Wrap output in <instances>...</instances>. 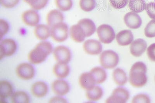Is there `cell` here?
I'll list each match as a JSON object with an SVG mask.
<instances>
[{
	"label": "cell",
	"mask_w": 155,
	"mask_h": 103,
	"mask_svg": "<svg viewBox=\"0 0 155 103\" xmlns=\"http://www.w3.org/2000/svg\"><path fill=\"white\" fill-rule=\"evenodd\" d=\"M35 10L43 9L48 4V0H23Z\"/></svg>",
	"instance_id": "obj_29"
},
{
	"label": "cell",
	"mask_w": 155,
	"mask_h": 103,
	"mask_svg": "<svg viewBox=\"0 0 155 103\" xmlns=\"http://www.w3.org/2000/svg\"><path fill=\"white\" fill-rule=\"evenodd\" d=\"M13 87L8 81L3 80L0 82V97L1 99L8 98L12 95Z\"/></svg>",
	"instance_id": "obj_26"
},
{
	"label": "cell",
	"mask_w": 155,
	"mask_h": 103,
	"mask_svg": "<svg viewBox=\"0 0 155 103\" xmlns=\"http://www.w3.org/2000/svg\"><path fill=\"white\" fill-rule=\"evenodd\" d=\"M147 48V44L142 39L135 40L130 46L131 53L135 57H139L145 51Z\"/></svg>",
	"instance_id": "obj_13"
},
{
	"label": "cell",
	"mask_w": 155,
	"mask_h": 103,
	"mask_svg": "<svg viewBox=\"0 0 155 103\" xmlns=\"http://www.w3.org/2000/svg\"><path fill=\"white\" fill-rule=\"evenodd\" d=\"M9 24L7 22L2 19L0 20V34L1 38L7 33L9 30Z\"/></svg>",
	"instance_id": "obj_35"
},
{
	"label": "cell",
	"mask_w": 155,
	"mask_h": 103,
	"mask_svg": "<svg viewBox=\"0 0 155 103\" xmlns=\"http://www.w3.org/2000/svg\"><path fill=\"white\" fill-rule=\"evenodd\" d=\"M119 58L116 52L111 50L103 52L100 57L101 65L105 69H113L118 64Z\"/></svg>",
	"instance_id": "obj_3"
},
{
	"label": "cell",
	"mask_w": 155,
	"mask_h": 103,
	"mask_svg": "<svg viewBox=\"0 0 155 103\" xmlns=\"http://www.w3.org/2000/svg\"><path fill=\"white\" fill-rule=\"evenodd\" d=\"M48 87L46 83L42 82L34 83L31 86V91L33 95L38 98H41L46 95Z\"/></svg>",
	"instance_id": "obj_19"
},
{
	"label": "cell",
	"mask_w": 155,
	"mask_h": 103,
	"mask_svg": "<svg viewBox=\"0 0 155 103\" xmlns=\"http://www.w3.org/2000/svg\"><path fill=\"white\" fill-rule=\"evenodd\" d=\"M147 68L142 62H137L131 67L130 72L129 81L132 86L136 88L143 87L147 82L146 76Z\"/></svg>",
	"instance_id": "obj_1"
},
{
	"label": "cell",
	"mask_w": 155,
	"mask_h": 103,
	"mask_svg": "<svg viewBox=\"0 0 155 103\" xmlns=\"http://www.w3.org/2000/svg\"><path fill=\"white\" fill-rule=\"evenodd\" d=\"M21 19L26 25L34 27L37 26L40 21V16L35 10L25 11L22 14Z\"/></svg>",
	"instance_id": "obj_11"
},
{
	"label": "cell",
	"mask_w": 155,
	"mask_h": 103,
	"mask_svg": "<svg viewBox=\"0 0 155 103\" xmlns=\"http://www.w3.org/2000/svg\"><path fill=\"white\" fill-rule=\"evenodd\" d=\"M19 1V0H0L1 5L8 9L14 8L18 3Z\"/></svg>",
	"instance_id": "obj_36"
},
{
	"label": "cell",
	"mask_w": 155,
	"mask_h": 103,
	"mask_svg": "<svg viewBox=\"0 0 155 103\" xmlns=\"http://www.w3.org/2000/svg\"></svg>",
	"instance_id": "obj_40"
},
{
	"label": "cell",
	"mask_w": 155,
	"mask_h": 103,
	"mask_svg": "<svg viewBox=\"0 0 155 103\" xmlns=\"http://www.w3.org/2000/svg\"><path fill=\"white\" fill-rule=\"evenodd\" d=\"M70 69L67 64L64 63H57L54 66L53 72L57 77L60 79H64L68 76Z\"/></svg>",
	"instance_id": "obj_20"
},
{
	"label": "cell",
	"mask_w": 155,
	"mask_h": 103,
	"mask_svg": "<svg viewBox=\"0 0 155 103\" xmlns=\"http://www.w3.org/2000/svg\"><path fill=\"white\" fill-rule=\"evenodd\" d=\"M70 36L74 42L78 43L84 42L86 36L84 30L79 24L74 25L71 27Z\"/></svg>",
	"instance_id": "obj_18"
},
{
	"label": "cell",
	"mask_w": 155,
	"mask_h": 103,
	"mask_svg": "<svg viewBox=\"0 0 155 103\" xmlns=\"http://www.w3.org/2000/svg\"><path fill=\"white\" fill-rule=\"evenodd\" d=\"M145 36L148 38L155 37V20H150L145 28Z\"/></svg>",
	"instance_id": "obj_32"
},
{
	"label": "cell",
	"mask_w": 155,
	"mask_h": 103,
	"mask_svg": "<svg viewBox=\"0 0 155 103\" xmlns=\"http://www.w3.org/2000/svg\"><path fill=\"white\" fill-rule=\"evenodd\" d=\"M52 51V46L50 42H42L37 45L28 55L29 61L32 64H38L43 62Z\"/></svg>",
	"instance_id": "obj_2"
},
{
	"label": "cell",
	"mask_w": 155,
	"mask_h": 103,
	"mask_svg": "<svg viewBox=\"0 0 155 103\" xmlns=\"http://www.w3.org/2000/svg\"><path fill=\"white\" fill-rule=\"evenodd\" d=\"M16 72L18 76L24 80H30L33 79L35 75L34 67L27 63L19 64L16 68Z\"/></svg>",
	"instance_id": "obj_8"
},
{
	"label": "cell",
	"mask_w": 155,
	"mask_h": 103,
	"mask_svg": "<svg viewBox=\"0 0 155 103\" xmlns=\"http://www.w3.org/2000/svg\"><path fill=\"white\" fill-rule=\"evenodd\" d=\"M130 93L126 89L118 87L115 89L111 95L107 99L106 103H124L129 99Z\"/></svg>",
	"instance_id": "obj_6"
},
{
	"label": "cell",
	"mask_w": 155,
	"mask_h": 103,
	"mask_svg": "<svg viewBox=\"0 0 155 103\" xmlns=\"http://www.w3.org/2000/svg\"><path fill=\"white\" fill-rule=\"evenodd\" d=\"M116 39L120 46H127L132 43L134 40V36L130 30H123L117 34Z\"/></svg>",
	"instance_id": "obj_15"
},
{
	"label": "cell",
	"mask_w": 155,
	"mask_h": 103,
	"mask_svg": "<svg viewBox=\"0 0 155 103\" xmlns=\"http://www.w3.org/2000/svg\"><path fill=\"white\" fill-rule=\"evenodd\" d=\"M103 94V90L99 86H96L87 90L86 95L87 99L89 101H97L102 98Z\"/></svg>",
	"instance_id": "obj_25"
},
{
	"label": "cell",
	"mask_w": 155,
	"mask_h": 103,
	"mask_svg": "<svg viewBox=\"0 0 155 103\" xmlns=\"http://www.w3.org/2000/svg\"><path fill=\"white\" fill-rule=\"evenodd\" d=\"M124 20L126 25L132 29L139 28L142 24V20L140 16L133 12L126 14L124 16Z\"/></svg>",
	"instance_id": "obj_12"
},
{
	"label": "cell",
	"mask_w": 155,
	"mask_h": 103,
	"mask_svg": "<svg viewBox=\"0 0 155 103\" xmlns=\"http://www.w3.org/2000/svg\"><path fill=\"white\" fill-rule=\"evenodd\" d=\"M147 13L150 18L155 20V3L153 2L148 3L145 8Z\"/></svg>",
	"instance_id": "obj_34"
},
{
	"label": "cell",
	"mask_w": 155,
	"mask_h": 103,
	"mask_svg": "<svg viewBox=\"0 0 155 103\" xmlns=\"http://www.w3.org/2000/svg\"><path fill=\"white\" fill-rule=\"evenodd\" d=\"M80 86L84 90H88L92 88L96 84L93 76L91 73H84L81 75L79 80Z\"/></svg>",
	"instance_id": "obj_16"
},
{
	"label": "cell",
	"mask_w": 155,
	"mask_h": 103,
	"mask_svg": "<svg viewBox=\"0 0 155 103\" xmlns=\"http://www.w3.org/2000/svg\"><path fill=\"white\" fill-rule=\"evenodd\" d=\"M54 58L57 62L67 64L70 61L71 55L70 49L65 46L57 47L53 52Z\"/></svg>",
	"instance_id": "obj_9"
},
{
	"label": "cell",
	"mask_w": 155,
	"mask_h": 103,
	"mask_svg": "<svg viewBox=\"0 0 155 103\" xmlns=\"http://www.w3.org/2000/svg\"><path fill=\"white\" fill-rule=\"evenodd\" d=\"M52 89L56 95L62 96L66 95L70 91V87L65 81L57 80L52 85Z\"/></svg>",
	"instance_id": "obj_14"
},
{
	"label": "cell",
	"mask_w": 155,
	"mask_h": 103,
	"mask_svg": "<svg viewBox=\"0 0 155 103\" xmlns=\"http://www.w3.org/2000/svg\"><path fill=\"white\" fill-rule=\"evenodd\" d=\"M34 33L37 39L41 40H45L51 35V30L49 26L45 24H39L35 28Z\"/></svg>",
	"instance_id": "obj_22"
},
{
	"label": "cell",
	"mask_w": 155,
	"mask_h": 103,
	"mask_svg": "<svg viewBox=\"0 0 155 103\" xmlns=\"http://www.w3.org/2000/svg\"><path fill=\"white\" fill-rule=\"evenodd\" d=\"M55 3L57 7L63 11L70 10L73 6L72 0H55Z\"/></svg>",
	"instance_id": "obj_31"
},
{
	"label": "cell",
	"mask_w": 155,
	"mask_h": 103,
	"mask_svg": "<svg viewBox=\"0 0 155 103\" xmlns=\"http://www.w3.org/2000/svg\"><path fill=\"white\" fill-rule=\"evenodd\" d=\"M79 24L84 30L86 37L92 36L96 30V26L92 20L89 19H83L78 22Z\"/></svg>",
	"instance_id": "obj_21"
},
{
	"label": "cell",
	"mask_w": 155,
	"mask_h": 103,
	"mask_svg": "<svg viewBox=\"0 0 155 103\" xmlns=\"http://www.w3.org/2000/svg\"><path fill=\"white\" fill-rule=\"evenodd\" d=\"M110 5L116 9H121L125 7L128 3V0H109Z\"/></svg>",
	"instance_id": "obj_33"
},
{
	"label": "cell",
	"mask_w": 155,
	"mask_h": 103,
	"mask_svg": "<svg viewBox=\"0 0 155 103\" xmlns=\"http://www.w3.org/2000/svg\"><path fill=\"white\" fill-rule=\"evenodd\" d=\"M80 8L85 12H90L94 9L96 5L95 0H80Z\"/></svg>",
	"instance_id": "obj_30"
},
{
	"label": "cell",
	"mask_w": 155,
	"mask_h": 103,
	"mask_svg": "<svg viewBox=\"0 0 155 103\" xmlns=\"http://www.w3.org/2000/svg\"><path fill=\"white\" fill-rule=\"evenodd\" d=\"M147 54L150 60L155 61V43L152 44L148 47Z\"/></svg>",
	"instance_id": "obj_38"
},
{
	"label": "cell",
	"mask_w": 155,
	"mask_h": 103,
	"mask_svg": "<svg viewBox=\"0 0 155 103\" xmlns=\"http://www.w3.org/2000/svg\"><path fill=\"white\" fill-rule=\"evenodd\" d=\"M49 103H66L67 101L65 99L59 97H55L51 98Z\"/></svg>",
	"instance_id": "obj_39"
},
{
	"label": "cell",
	"mask_w": 155,
	"mask_h": 103,
	"mask_svg": "<svg viewBox=\"0 0 155 103\" xmlns=\"http://www.w3.org/2000/svg\"><path fill=\"white\" fill-rule=\"evenodd\" d=\"M94 79L96 84L104 83L107 79L106 71L104 69L100 67H95L90 71Z\"/></svg>",
	"instance_id": "obj_24"
},
{
	"label": "cell",
	"mask_w": 155,
	"mask_h": 103,
	"mask_svg": "<svg viewBox=\"0 0 155 103\" xmlns=\"http://www.w3.org/2000/svg\"><path fill=\"white\" fill-rule=\"evenodd\" d=\"M132 103H150V100L146 95L139 94L134 97Z\"/></svg>",
	"instance_id": "obj_37"
},
{
	"label": "cell",
	"mask_w": 155,
	"mask_h": 103,
	"mask_svg": "<svg viewBox=\"0 0 155 103\" xmlns=\"http://www.w3.org/2000/svg\"><path fill=\"white\" fill-rule=\"evenodd\" d=\"M114 82L117 86H124L128 81V77L124 70L117 68L114 70L113 73Z\"/></svg>",
	"instance_id": "obj_23"
},
{
	"label": "cell",
	"mask_w": 155,
	"mask_h": 103,
	"mask_svg": "<svg viewBox=\"0 0 155 103\" xmlns=\"http://www.w3.org/2000/svg\"><path fill=\"white\" fill-rule=\"evenodd\" d=\"M97 33L100 41L104 44L111 43L116 37L113 27L108 24H104L99 26L97 29Z\"/></svg>",
	"instance_id": "obj_5"
},
{
	"label": "cell",
	"mask_w": 155,
	"mask_h": 103,
	"mask_svg": "<svg viewBox=\"0 0 155 103\" xmlns=\"http://www.w3.org/2000/svg\"><path fill=\"white\" fill-rule=\"evenodd\" d=\"M17 45L13 39H5L3 40L0 44V59L5 57H10L16 52Z\"/></svg>",
	"instance_id": "obj_7"
},
{
	"label": "cell",
	"mask_w": 155,
	"mask_h": 103,
	"mask_svg": "<svg viewBox=\"0 0 155 103\" xmlns=\"http://www.w3.org/2000/svg\"><path fill=\"white\" fill-rule=\"evenodd\" d=\"M51 35L52 39L57 42H63L67 39L68 36L67 25L63 22L58 23L51 27Z\"/></svg>",
	"instance_id": "obj_4"
},
{
	"label": "cell",
	"mask_w": 155,
	"mask_h": 103,
	"mask_svg": "<svg viewBox=\"0 0 155 103\" xmlns=\"http://www.w3.org/2000/svg\"><path fill=\"white\" fill-rule=\"evenodd\" d=\"M146 6L145 0H130L128 2L130 10L137 13L143 11Z\"/></svg>",
	"instance_id": "obj_27"
},
{
	"label": "cell",
	"mask_w": 155,
	"mask_h": 103,
	"mask_svg": "<svg viewBox=\"0 0 155 103\" xmlns=\"http://www.w3.org/2000/svg\"><path fill=\"white\" fill-rule=\"evenodd\" d=\"M64 19V17L63 14L57 9L51 10L47 15V22L50 27H52L58 23L63 22Z\"/></svg>",
	"instance_id": "obj_17"
},
{
	"label": "cell",
	"mask_w": 155,
	"mask_h": 103,
	"mask_svg": "<svg viewBox=\"0 0 155 103\" xmlns=\"http://www.w3.org/2000/svg\"><path fill=\"white\" fill-rule=\"evenodd\" d=\"M83 48L86 53L92 55L100 54L102 49L101 42L94 39H88L86 41L83 45Z\"/></svg>",
	"instance_id": "obj_10"
},
{
	"label": "cell",
	"mask_w": 155,
	"mask_h": 103,
	"mask_svg": "<svg viewBox=\"0 0 155 103\" xmlns=\"http://www.w3.org/2000/svg\"><path fill=\"white\" fill-rule=\"evenodd\" d=\"M11 100L13 103H28L29 102L30 98L27 93L19 91L12 94Z\"/></svg>",
	"instance_id": "obj_28"
}]
</instances>
